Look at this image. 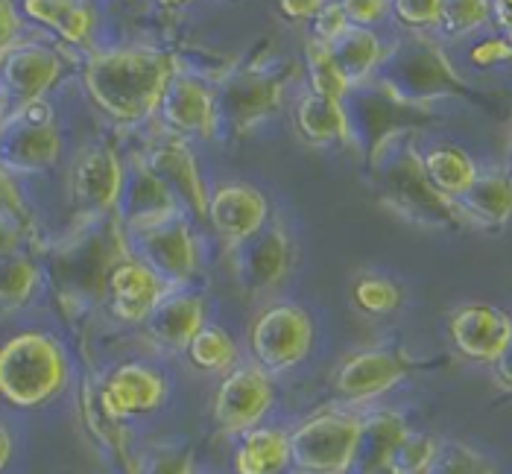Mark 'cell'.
Segmentation results:
<instances>
[{"label":"cell","mask_w":512,"mask_h":474,"mask_svg":"<svg viewBox=\"0 0 512 474\" xmlns=\"http://www.w3.org/2000/svg\"><path fill=\"white\" fill-rule=\"evenodd\" d=\"M176 74H182V68L173 53L156 47H112L88 56L82 85L106 118L135 126L156 115Z\"/></svg>","instance_id":"1"},{"label":"cell","mask_w":512,"mask_h":474,"mask_svg":"<svg viewBox=\"0 0 512 474\" xmlns=\"http://www.w3.org/2000/svg\"><path fill=\"white\" fill-rule=\"evenodd\" d=\"M126 255H132V249L118 217L79 226L77 235L53 252L50 264L53 290L65 316L79 319L103 305L109 273Z\"/></svg>","instance_id":"2"},{"label":"cell","mask_w":512,"mask_h":474,"mask_svg":"<svg viewBox=\"0 0 512 474\" xmlns=\"http://www.w3.org/2000/svg\"><path fill=\"white\" fill-rule=\"evenodd\" d=\"M369 176H372L375 197L381 199V205L387 211H393L395 217H401L419 229L457 232V229L469 226L463 220L457 202L442 197L428 182L413 135L393 141L369 167Z\"/></svg>","instance_id":"3"},{"label":"cell","mask_w":512,"mask_h":474,"mask_svg":"<svg viewBox=\"0 0 512 474\" xmlns=\"http://www.w3.org/2000/svg\"><path fill=\"white\" fill-rule=\"evenodd\" d=\"M372 79L410 106L431 109V103L442 97L477 100L466 79L451 65L442 44L428 33H404L393 47H387L384 62Z\"/></svg>","instance_id":"4"},{"label":"cell","mask_w":512,"mask_h":474,"mask_svg":"<svg viewBox=\"0 0 512 474\" xmlns=\"http://www.w3.org/2000/svg\"><path fill=\"white\" fill-rule=\"evenodd\" d=\"M71 363L44 331H21L0 346V398L15 410H39L65 393Z\"/></svg>","instance_id":"5"},{"label":"cell","mask_w":512,"mask_h":474,"mask_svg":"<svg viewBox=\"0 0 512 474\" xmlns=\"http://www.w3.org/2000/svg\"><path fill=\"white\" fill-rule=\"evenodd\" d=\"M343 112L349 120V144L363 156L366 167H372L393 141L416 135L439 120L434 109L401 103L375 79L346 91Z\"/></svg>","instance_id":"6"},{"label":"cell","mask_w":512,"mask_h":474,"mask_svg":"<svg viewBox=\"0 0 512 474\" xmlns=\"http://www.w3.org/2000/svg\"><path fill=\"white\" fill-rule=\"evenodd\" d=\"M302 65L293 59L281 62H255L249 68H237L214 88L217 123L223 135L246 138L264 120L278 115L284 103V91L293 79H299Z\"/></svg>","instance_id":"7"},{"label":"cell","mask_w":512,"mask_h":474,"mask_svg":"<svg viewBox=\"0 0 512 474\" xmlns=\"http://www.w3.org/2000/svg\"><path fill=\"white\" fill-rule=\"evenodd\" d=\"M363 413L325 407L290 431V469L296 474H349L363 434Z\"/></svg>","instance_id":"8"},{"label":"cell","mask_w":512,"mask_h":474,"mask_svg":"<svg viewBox=\"0 0 512 474\" xmlns=\"http://www.w3.org/2000/svg\"><path fill=\"white\" fill-rule=\"evenodd\" d=\"M62 156V132L47 100L12 109L0 126V173L36 176L50 170Z\"/></svg>","instance_id":"9"},{"label":"cell","mask_w":512,"mask_h":474,"mask_svg":"<svg viewBox=\"0 0 512 474\" xmlns=\"http://www.w3.org/2000/svg\"><path fill=\"white\" fill-rule=\"evenodd\" d=\"M252 360L267 372L281 375L296 369L314 346V319L293 302H276L258 311L246 331Z\"/></svg>","instance_id":"10"},{"label":"cell","mask_w":512,"mask_h":474,"mask_svg":"<svg viewBox=\"0 0 512 474\" xmlns=\"http://www.w3.org/2000/svg\"><path fill=\"white\" fill-rule=\"evenodd\" d=\"M123 191H126V167L112 144H91L74 158L68 197L77 211L79 226L118 217Z\"/></svg>","instance_id":"11"},{"label":"cell","mask_w":512,"mask_h":474,"mask_svg":"<svg viewBox=\"0 0 512 474\" xmlns=\"http://www.w3.org/2000/svg\"><path fill=\"white\" fill-rule=\"evenodd\" d=\"M296 264V243L281 220L267 223L255 237L229 249V267L240 293L264 299L287 281Z\"/></svg>","instance_id":"12"},{"label":"cell","mask_w":512,"mask_h":474,"mask_svg":"<svg viewBox=\"0 0 512 474\" xmlns=\"http://www.w3.org/2000/svg\"><path fill=\"white\" fill-rule=\"evenodd\" d=\"M273 404H276L273 375H267L255 360L237 363L229 375H223L211 404L217 434L240 439L243 434L261 428Z\"/></svg>","instance_id":"13"},{"label":"cell","mask_w":512,"mask_h":474,"mask_svg":"<svg viewBox=\"0 0 512 474\" xmlns=\"http://www.w3.org/2000/svg\"><path fill=\"white\" fill-rule=\"evenodd\" d=\"M65 74V56L39 39H21L0 59V97L6 112L39 103Z\"/></svg>","instance_id":"14"},{"label":"cell","mask_w":512,"mask_h":474,"mask_svg":"<svg viewBox=\"0 0 512 474\" xmlns=\"http://www.w3.org/2000/svg\"><path fill=\"white\" fill-rule=\"evenodd\" d=\"M135 156L176 194L182 208L194 220H199V223L205 220V214H208V188H205L197 156H194V150L188 147L185 138L170 135V132L161 129L156 135H150L144 150H138Z\"/></svg>","instance_id":"15"},{"label":"cell","mask_w":512,"mask_h":474,"mask_svg":"<svg viewBox=\"0 0 512 474\" xmlns=\"http://www.w3.org/2000/svg\"><path fill=\"white\" fill-rule=\"evenodd\" d=\"M416 369H422V363L398 346L363 349L340 363L331 387L346 404H366L390 393L395 384H401Z\"/></svg>","instance_id":"16"},{"label":"cell","mask_w":512,"mask_h":474,"mask_svg":"<svg viewBox=\"0 0 512 474\" xmlns=\"http://www.w3.org/2000/svg\"><path fill=\"white\" fill-rule=\"evenodd\" d=\"M129 249H135L132 255L141 258L147 267H153L158 276L170 281L173 287H182L199 273L202 246L188 214L156 229L129 235Z\"/></svg>","instance_id":"17"},{"label":"cell","mask_w":512,"mask_h":474,"mask_svg":"<svg viewBox=\"0 0 512 474\" xmlns=\"http://www.w3.org/2000/svg\"><path fill=\"white\" fill-rule=\"evenodd\" d=\"M205 220L229 252L270 223V199L249 182H223L208 191Z\"/></svg>","instance_id":"18"},{"label":"cell","mask_w":512,"mask_h":474,"mask_svg":"<svg viewBox=\"0 0 512 474\" xmlns=\"http://www.w3.org/2000/svg\"><path fill=\"white\" fill-rule=\"evenodd\" d=\"M176 290L179 287L164 281L141 258L126 255L109 273L106 305H109V314L115 316L118 322H123V325H144L158 305L170 293H176Z\"/></svg>","instance_id":"19"},{"label":"cell","mask_w":512,"mask_h":474,"mask_svg":"<svg viewBox=\"0 0 512 474\" xmlns=\"http://www.w3.org/2000/svg\"><path fill=\"white\" fill-rule=\"evenodd\" d=\"M100 410L123 425L132 416H144L158 410L167 401V381L153 366L144 363H120L106 381L94 390Z\"/></svg>","instance_id":"20"},{"label":"cell","mask_w":512,"mask_h":474,"mask_svg":"<svg viewBox=\"0 0 512 474\" xmlns=\"http://www.w3.org/2000/svg\"><path fill=\"white\" fill-rule=\"evenodd\" d=\"M182 214H185V208L176 199V194L158 179L156 173H150L138 161V156H132L129 173H126V191H123V202L118 211V220L126 237L164 226Z\"/></svg>","instance_id":"21"},{"label":"cell","mask_w":512,"mask_h":474,"mask_svg":"<svg viewBox=\"0 0 512 474\" xmlns=\"http://www.w3.org/2000/svg\"><path fill=\"white\" fill-rule=\"evenodd\" d=\"M158 118L164 123V132L179 135V138L194 135V138L211 141L220 132L214 88L188 74H176L167 85L161 106H158Z\"/></svg>","instance_id":"22"},{"label":"cell","mask_w":512,"mask_h":474,"mask_svg":"<svg viewBox=\"0 0 512 474\" xmlns=\"http://www.w3.org/2000/svg\"><path fill=\"white\" fill-rule=\"evenodd\" d=\"M448 334L457 352L477 363H495L512 340V316L492 305H463L448 319Z\"/></svg>","instance_id":"23"},{"label":"cell","mask_w":512,"mask_h":474,"mask_svg":"<svg viewBox=\"0 0 512 474\" xmlns=\"http://www.w3.org/2000/svg\"><path fill=\"white\" fill-rule=\"evenodd\" d=\"M144 337L161 352H185L205 328V302L197 293H170L141 325Z\"/></svg>","instance_id":"24"},{"label":"cell","mask_w":512,"mask_h":474,"mask_svg":"<svg viewBox=\"0 0 512 474\" xmlns=\"http://www.w3.org/2000/svg\"><path fill=\"white\" fill-rule=\"evenodd\" d=\"M463 220L474 229H504L512 220V173H477L474 185L457 199Z\"/></svg>","instance_id":"25"},{"label":"cell","mask_w":512,"mask_h":474,"mask_svg":"<svg viewBox=\"0 0 512 474\" xmlns=\"http://www.w3.org/2000/svg\"><path fill=\"white\" fill-rule=\"evenodd\" d=\"M27 21L44 27L71 47H91L97 30V9L82 0H27L21 3Z\"/></svg>","instance_id":"26"},{"label":"cell","mask_w":512,"mask_h":474,"mask_svg":"<svg viewBox=\"0 0 512 474\" xmlns=\"http://www.w3.org/2000/svg\"><path fill=\"white\" fill-rule=\"evenodd\" d=\"M293 126L299 138L311 147L349 144V120L343 112V100H331L314 91L299 94L293 106Z\"/></svg>","instance_id":"27"},{"label":"cell","mask_w":512,"mask_h":474,"mask_svg":"<svg viewBox=\"0 0 512 474\" xmlns=\"http://www.w3.org/2000/svg\"><path fill=\"white\" fill-rule=\"evenodd\" d=\"M407 422L395 410H378L363 419V434L357 445L355 466L349 474H384L395 445L407 436Z\"/></svg>","instance_id":"28"},{"label":"cell","mask_w":512,"mask_h":474,"mask_svg":"<svg viewBox=\"0 0 512 474\" xmlns=\"http://www.w3.org/2000/svg\"><path fill=\"white\" fill-rule=\"evenodd\" d=\"M290 469V431L261 425L237 439L235 474H284Z\"/></svg>","instance_id":"29"},{"label":"cell","mask_w":512,"mask_h":474,"mask_svg":"<svg viewBox=\"0 0 512 474\" xmlns=\"http://www.w3.org/2000/svg\"><path fill=\"white\" fill-rule=\"evenodd\" d=\"M331 50V59L340 71V77L346 79L349 88H357L363 82L375 77L378 65L384 62V41L378 39L375 30H363V27H352L343 39L337 41Z\"/></svg>","instance_id":"30"},{"label":"cell","mask_w":512,"mask_h":474,"mask_svg":"<svg viewBox=\"0 0 512 474\" xmlns=\"http://www.w3.org/2000/svg\"><path fill=\"white\" fill-rule=\"evenodd\" d=\"M422 170L428 176V182L434 185L442 197L457 199L463 197L477 179V167L469 158V153H463L460 147H434L422 156Z\"/></svg>","instance_id":"31"},{"label":"cell","mask_w":512,"mask_h":474,"mask_svg":"<svg viewBox=\"0 0 512 474\" xmlns=\"http://www.w3.org/2000/svg\"><path fill=\"white\" fill-rule=\"evenodd\" d=\"M39 287L41 270L27 249L0 255V311H18L30 305Z\"/></svg>","instance_id":"32"},{"label":"cell","mask_w":512,"mask_h":474,"mask_svg":"<svg viewBox=\"0 0 512 474\" xmlns=\"http://www.w3.org/2000/svg\"><path fill=\"white\" fill-rule=\"evenodd\" d=\"M185 357L197 372L205 375H229L240 363L235 337L217 325H205L185 349Z\"/></svg>","instance_id":"33"},{"label":"cell","mask_w":512,"mask_h":474,"mask_svg":"<svg viewBox=\"0 0 512 474\" xmlns=\"http://www.w3.org/2000/svg\"><path fill=\"white\" fill-rule=\"evenodd\" d=\"M132 474H197V454L179 442H156L135 454Z\"/></svg>","instance_id":"34"},{"label":"cell","mask_w":512,"mask_h":474,"mask_svg":"<svg viewBox=\"0 0 512 474\" xmlns=\"http://www.w3.org/2000/svg\"><path fill=\"white\" fill-rule=\"evenodd\" d=\"M352 302L360 314L387 316L401 308V287L393 278L378 276V273H363L352 284Z\"/></svg>","instance_id":"35"},{"label":"cell","mask_w":512,"mask_h":474,"mask_svg":"<svg viewBox=\"0 0 512 474\" xmlns=\"http://www.w3.org/2000/svg\"><path fill=\"white\" fill-rule=\"evenodd\" d=\"M439 448H442V442L436 436L407 431V436L395 445L384 474H431L436 457H439Z\"/></svg>","instance_id":"36"},{"label":"cell","mask_w":512,"mask_h":474,"mask_svg":"<svg viewBox=\"0 0 512 474\" xmlns=\"http://www.w3.org/2000/svg\"><path fill=\"white\" fill-rule=\"evenodd\" d=\"M305 77H308V91L331 97V100H343L349 91L346 79L340 77L331 59V50L319 47L314 41H305Z\"/></svg>","instance_id":"37"},{"label":"cell","mask_w":512,"mask_h":474,"mask_svg":"<svg viewBox=\"0 0 512 474\" xmlns=\"http://www.w3.org/2000/svg\"><path fill=\"white\" fill-rule=\"evenodd\" d=\"M492 18V3L483 0H448L442 3L439 33L445 39H466Z\"/></svg>","instance_id":"38"},{"label":"cell","mask_w":512,"mask_h":474,"mask_svg":"<svg viewBox=\"0 0 512 474\" xmlns=\"http://www.w3.org/2000/svg\"><path fill=\"white\" fill-rule=\"evenodd\" d=\"M431 474H498V469L477 448L457 442V439H448L439 448V457H436Z\"/></svg>","instance_id":"39"},{"label":"cell","mask_w":512,"mask_h":474,"mask_svg":"<svg viewBox=\"0 0 512 474\" xmlns=\"http://www.w3.org/2000/svg\"><path fill=\"white\" fill-rule=\"evenodd\" d=\"M390 12L407 33H428L439 30L442 21V0H398L390 3Z\"/></svg>","instance_id":"40"},{"label":"cell","mask_w":512,"mask_h":474,"mask_svg":"<svg viewBox=\"0 0 512 474\" xmlns=\"http://www.w3.org/2000/svg\"><path fill=\"white\" fill-rule=\"evenodd\" d=\"M349 30H352V21H349L343 3H325V6L319 9V15L311 21L308 41H314L319 47H334Z\"/></svg>","instance_id":"41"},{"label":"cell","mask_w":512,"mask_h":474,"mask_svg":"<svg viewBox=\"0 0 512 474\" xmlns=\"http://www.w3.org/2000/svg\"><path fill=\"white\" fill-rule=\"evenodd\" d=\"M33 240V220L21 217H0V255L21 252Z\"/></svg>","instance_id":"42"},{"label":"cell","mask_w":512,"mask_h":474,"mask_svg":"<svg viewBox=\"0 0 512 474\" xmlns=\"http://www.w3.org/2000/svg\"><path fill=\"white\" fill-rule=\"evenodd\" d=\"M343 9H346V15H349L352 27L372 30L378 21H384V18H387L390 3H384V0H346V3H343Z\"/></svg>","instance_id":"43"},{"label":"cell","mask_w":512,"mask_h":474,"mask_svg":"<svg viewBox=\"0 0 512 474\" xmlns=\"http://www.w3.org/2000/svg\"><path fill=\"white\" fill-rule=\"evenodd\" d=\"M21 24H24V21H21L15 3L0 0V59H3L18 41L24 39V36H21Z\"/></svg>","instance_id":"44"},{"label":"cell","mask_w":512,"mask_h":474,"mask_svg":"<svg viewBox=\"0 0 512 474\" xmlns=\"http://www.w3.org/2000/svg\"><path fill=\"white\" fill-rule=\"evenodd\" d=\"M472 62L477 68H492V65H501V62H512V47L501 36L480 41L472 50Z\"/></svg>","instance_id":"45"},{"label":"cell","mask_w":512,"mask_h":474,"mask_svg":"<svg viewBox=\"0 0 512 474\" xmlns=\"http://www.w3.org/2000/svg\"><path fill=\"white\" fill-rule=\"evenodd\" d=\"M21 217V220H30V211L24 205V199L15 188V179H9L6 173H0V217Z\"/></svg>","instance_id":"46"},{"label":"cell","mask_w":512,"mask_h":474,"mask_svg":"<svg viewBox=\"0 0 512 474\" xmlns=\"http://www.w3.org/2000/svg\"><path fill=\"white\" fill-rule=\"evenodd\" d=\"M322 6H325L322 0H281L278 3V12L284 18H290V21H308L311 24L316 15H319Z\"/></svg>","instance_id":"47"},{"label":"cell","mask_w":512,"mask_h":474,"mask_svg":"<svg viewBox=\"0 0 512 474\" xmlns=\"http://www.w3.org/2000/svg\"><path fill=\"white\" fill-rule=\"evenodd\" d=\"M492 369H495V384H498L504 393H512V340L510 346L504 349V355L492 363Z\"/></svg>","instance_id":"48"},{"label":"cell","mask_w":512,"mask_h":474,"mask_svg":"<svg viewBox=\"0 0 512 474\" xmlns=\"http://www.w3.org/2000/svg\"><path fill=\"white\" fill-rule=\"evenodd\" d=\"M492 18H495V24L501 27V39L507 41L512 47V0H498V3H492Z\"/></svg>","instance_id":"49"},{"label":"cell","mask_w":512,"mask_h":474,"mask_svg":"<svg viewBox=\"0 0 512 474\" xmlns=\"http://www.w3.org/2000/svg\"><path fill=\"white\" fill-rule=\"evenodd\" d=\"M12 454H15V436L0 422V474L6 472V466L12 463Z\"/></svg>","instance_id":"50"},{"label":"cell","mask_w":512,"mask_h":474,"mask_svg":"<svg viewBox=\"0 0 512 474\" xmlns=\"http://www.w3.org/2000/svg\"><path fill=\"white\" fill-rule=\"evenodd\" d=\"M507 158H510V167H507V170L512 173V120H510V129H507Z\"/></svg>","instance_id":"51"},{"label":"cell","mask_w":512,"mask_h":474,"mask_svg":"<svg viewBox=\"0 0 512 474\" xmlns=\"http://www.w3.org/2000/svg\"><path fill=\"white\" fill-rule=\"evenodd\" d=\"M3 115H6V106H3V100H0V126H3Z\"/></svg>","instance_id":"52"},{"label":"cell","mask_w":512,"mask_h":474,"mask_svg":"<svg viewBox=\"0 0 512 474\" xmlns=\"http://www.w3.org/2000/svg\"><path fill=\"white\" fill-rule=\"evenodd\" d=\"M0 100H3V97H0Z\"/></svg>","instance_id":"53"}]
</instances>
